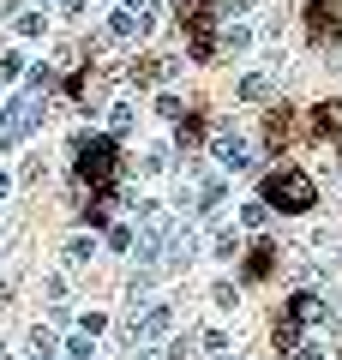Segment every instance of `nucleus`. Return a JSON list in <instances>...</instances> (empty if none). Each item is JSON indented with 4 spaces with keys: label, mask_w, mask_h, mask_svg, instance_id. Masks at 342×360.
<instances>
[{
    "label": "nucleus",
    "mask_w": 342,
    "mask_h": 360,
    "mask_svg": "<svg viewBox=\"0 0 342 360\" xmlns=\"http://www.w3.org/2000/svg\"><path fill=\"white\" fill-rule=\"evenodd\" d=\"M90 342H96V336H90V330H78L72 342H66V354H72V360H90Z\"/></svg>",
    "instance_id": "nucleus-24"
},
{
    "label": "nucleus",
    "mask_w": 342,
    "mask_h": 360,
    "mask_svg": "<svg viewBox=\"0 0 342 360\" xmlns=\"http://www.w3.org/2000/svg\"><path fill=\"white\" fill-rule=\"evenodd\" d=\"M6 186H13V174H6V168H0V198H6Z\"/></svg>",
    "instance_id": "nucleus-34"
},
{
    "label": "nucleus",
    "mask_w": 342,
    "mask_h": 360,
    "mask_svg": "<svg viewBox=\"0 0 342 360\" xmlns=\"http://www.w3.org/2000/svg\"><path fill=\"white\" fill-rule=\"evenodd\" d=\"M265 205L270 210H289V217H306V210L318 205V186L306 168H277V174L265 180Z\"/></svg>",
    "instance_id": "nucleus-1"
},
{
    "label": "nucleus",
    "mask_w": 342,
    "mask_h": 360,
    "mask_svg": "<svg viewBox=\"0 0 342 360\" xmlns=\"http://www.w3.org/2000/svg\"><path fill=\"white\" fill-rule=\"evenodd\" d=\"M210 258H241V234H234V229H216V240H210Z\"/></svg>",
    "instance_id": "nucleus-13"
},
{
    "label": "nucleus",
    "mask_w": 342,
    "mask_h": 360,
    "mask_svg": "<svg viewBox=\"0 0 342 360\" xmlns=\"http://www.w3.org/2000/svg\"><path fill=\"white\" fill-rule=\"evenodd\" d=\"M168 330H175V307H168V300H151V307L132 312V324H127L132 342H163Z\"/></svg>",
    "instance_id": "nucleus-3"
},
{
    "label": "nucleus",
    "mask_w": 342,
    "mask_h": 360,
    "mask_svg": "<svg viewBox=\"0 0 342 360\" xmlns=\"http://www.w3.org/2000/svg\"><path fill=\"white\" fill-rule=\"evenodd\" d=\"M90 258H96V240H84V234H78V240H66V264H90Z\"/></svg>",
    "instance_id": "nucleus-15"
},
{
    "label": "nucleus",
    "mask_w": 342,
    "mask_h": 360,
    "mask_svg": "<svg viewBox=\"0 0 342 360\" xmlns=\"http://www.w3.org/2000/svg\"><path fill=\"white\" fill-rule=\"evenodd\" d=\"M30 78V96H49V90H54V72H49V66H37V72H25Z\"/></svg>",
    "instance_id": "nucleus-20"
},
{
    "label": "nucleus",
    "mask_w": 342,
    "mask_h": 360,
    "mask_svg": "<svg viewBox=\"0 0 342 360\" xmlns=\"http://www.w3.org/2000/svg\"><path fill=\"white\" fill-rule=\"evenodd\" d=\"M132 127V103H108V132H127Z\"/></svg>",
    "instance_id": "nucleus-18"
},
{
    "label": "nucleus",
    "mask_w": 342,
    "mask_h": 360,
    "mask_svg": "<svg viewBox=\"0 0 342 360\" xmlns=\"http://www.w3.org/2000/svg\"><path fill=\"white\" fill-rule=\"evenodd\" d=\"M289 360H324V348H312V342H300V348H294Z\"/></svg>",
    "instance_id": "nucleus-31"
},
{
    "label": "nucleus",
    "mask_w": 342,
    "mask_h": 360,
    "mask_svg": "<svg viewBox=\"0 0 342 360\" xmlns=\"http://www.w3.org/2000/svg\"><path fill=\"white\" fill-rule=\"evenodd\" d=\"M168 162H175V150H168V144H151V150L139 156V168H144V174H163Z\"/></svg>",
    "instance_id": "nucleus-12"
},
{
    "label": "nucleus",
    "mask_w": 342,
    "mask_h": 360,
    "mask_svg": "<svg viewBox=\"0 0 342 360\" xmlns=\"http://www.w3.org/2000/svg\"><path fill=\"white\" fill-rule=\"evenodd\" d=\"M72 156H78V180H90V186H114V139H84L78 132L72 139Z\"/></svg>",
    "instance_id": "nucleus-2"
},
{
    "label": "nucleus",
    "mask_w": 342,
    "mask_h": 360,
    "mask_svg": "<svg viewBox=\"0 0 342 360\" xmlns=\"http://www.w3.org/2000/svg\"><path fill=\"white\" fill-rule=\"evenodd\" d=\"M127 360H168V354H163L156 342H132V354H127Z\"/></svg>",
    "instance_id": "nucleus-30"
},
{
    "label": "nucleus",
    "mask_w": 342,
    "mask_h": 360,
    "mask_svg": "<svg viewBox=\"0 0 342 360\" xmlns=\"http://www.w3.org/2000/svg\"><path fill=\"white\" fill-rule=\"evenodd\" d=\"M246 42H253V37H246L241 25H228V30H222V49H228V54H234V49H246Z\"/></svg>",
    "instance_id": "nucleus-27"
},
{
    "label": "nucleus",
    "mask_w": 342,
    "mask_h": 360,
    "mask_svg": "<svg viewBox=\"0 0 342 360\" xmlns=\"http://www.w3.org/2000/svg\"><path fill=\"white\" fill-rule=\"evenodd\" d=\"M30 348H37V360H49V354H54V336L37 324V330H30Z\"/></svg>",
    "instance_id": "nucleus-25"
},
{
    "label": "nucleus",
    "mask_w": 342,
    "mask_h": 360,
    "mask_svg": "<svg viewBox=\"0 0 342 360\" xmlns=\"http://www.w3.org/2000/svg\"><path fill=\"white\" fill-rule=\"evenodd\" d=\"M42 25H49L42 13H18V37H42Z\"/></svg>",
    "instance_id": "nucleus-23"
},
{
    "label": "nucleus",
    "mask_w": 342,
    "mask_h": 360,
    "mask_svg": "<svg viewBox=\"0 0 342 360\" xmlns=\"http://www.w3.org/2000/svg\"><path fill=\"white\" fill-rule=\"evenodd\" d=\"M175 72H180V60H168V54H139L127 78H132V84L144 90V84H168V78H175Z\"/></svg>",
    "instance_id": "nucleus-6"
},
{
    "label": "nucleus",
    "mask_w": 342,
    "mask_h": 360,
    "mask_svg": "<svg viewBox=\"0 0 342 360\" xmlns=\"http://www.w3.org/2000/svg\"><path fill=\"white\" fill-rule=\"evenodd\" d=\"M270 264H277V246H270V240H258L253 252H246V276L258 283V276H270Z\"/></svg>",
    "instance_id": "nucleus-11"
},
{
    "label": "nucleus",
    "mask_w": 342,
    "mask_h": 360,
    "mask_svg": "<svg viewBox=\"0 0 342 360\" xmlns=\"http://www.w3.org/2000/svg\"><path fill=\"white\" fill-rule=\"evenodd\" d=\"M241 96H246V103H265V96H270V78L265 72H246L241 78Z\"/></svg>",
    "instance_id": "nucleus-14"
},
{
    "label": "nucleus",
    "mask_w": 342,
    "mask_h": 360,
    "mask_svg": "<svg viewBox=\"0 0 342 360\" xmlns=\"http://www.w3.org/2000/svg\"><path fill=\"white\" fill-rule=\"evenodd\" d=\"M300 330H306V324L294 319V312H282V319H277V354H294V348H300Z\"/></svg>",
    "instance_id": "nucleus-10"
},
{
    "label": "nucleus",
    "mask_w": 342,
    "mask_h": 360,
    "mask_svg": "<svg viewBox=\"0 0 342 360\" xmlns=\"http://www.w3.org/2000/svg\"><path fill=\"white\" fill-rule=\"evenodd\" d=\"M108 246H114V252H132L139 240H132V229H108Z\"/></svg>",
    "instance_id": "nucleus-29"
},
{
    "label": "nucleus",
    "mask_w": 342,
    "mask_h": 360,
    "mask_svg": "<svg viewBox=\"0 0 342 360\" xmlns=\"http://www.w3.org/2000/svg\"><path fill=\"white\" fill-rule=\"evenodd\" d=\"M318 127H324V132H336V139H342V103H324V108H318Z\"/></svg>",
    "instance_id": "nucleus-19"
},
{
    "label": "nucleus",
    "mask_w": 342,
    "mask_h": 360,
    "mask_svg": "<svg viewBox=\"0 0 342 360\" xmlns=\"http://www.w3.org/2000/svg\"><path fill=\"white\" fill-rule=\"evenodd\" d=\"M198 348H204V360H228V336H222V330H204Z\"/></svg>",
    "instance_id": "nucleus-16"
},
{
    "label": "nucleus",
    "mask_w": 342,
    "mask_h": 360,
    "mask_svg": "<svg viewBox=\"0 0 342 360\" xmlns=\"http://www.w3.org/2000/svg\"><path fill=\"white\" fill-rule=\"evenodd\" d=\"M253 6H258V0H216V13H222V18H241V13H253Z\"/></svg>",
    "instance_id": "nucleus-26"
},
{
    "label": "nucleus",
    "mask_w": 342,
    "mask_h": 360,
    "mask_svg": "<svg viewBox=\"0 0 342 360\" xmlns=\"http://www.w3.org/2000/svg\"><path fill=\"white\" fill-rule=\"evenodd\" d=\"M25 72H30V66H25V54H18V49L0 54V78H25Z\"/></svg>",
    "instance_id": "nucleus-17"
},
{
    "label": "nucleus",
    "mask_w": 342,
    "mask_h": 360,
    "mask_svg": "<svg viewBox=\"0 0 342 360\" xmlns=\"http://www.w3.org/2000/svg\"><path fill=\"white\" fill-rule=\"evenodd\" d=\"M241 222H246V229H265V222H270V205H265V198H258V205H246Z\"/></svg>",
    "instance_id": "nucleus-21"
},
{
    "label": "nucleus",
    "mask_w": 342,
    "mask_h": 360,
    "mask_svg": "<svg viewBox=\"0 0 342 360\" xmlns=\"http://www.w3.org/2000/svg\"><path fill=\"white\" fill-rule=\"evenodd\" d=\"M210 150H216V162H222V168H253V156H246V139H241V132H228V127H216Z\"/></svg>",
    "instance_id": "nucleus-7"
},
{
    "label": "nucleus",
    "mask_w": 342,
    "mask_h": 360,
    "mask_svg": "<svg viewBox=\"0 0 342 360\" xmlns=\"http://www.w3.org/2000/svg\"><path fill=\"white\" fill-rule=\"evenodd\" d=\"M306 30H312V42H336L342 37V6L336 0H312L306 6Z\"/></svg>",
    "instance_id": "nucleus-5"
},
{
    "label": "nucleus",
    "mask_w": 342,
    "mask_h": 360,
    "mask_svg": "<svg viewBox=\"0 0 342 360\" xmlns=\"http://www.w3.org/2000/svg\"><path fill=\"white\" fill-rule=\"evenodd\" d=\"M289 312H294V319H300V324H324V319H330L324 295H312V288H300V295L289 300Z\"/></svg>",
    "instance_id": "nucleus-9"
},
{
    "label": "nucleus",
    "mask_w": 342,
    "mask_h": 360,
    "mask_svg": "<svg viewBox=\"0 0 342 360\" xmlns=\"http://www.w3.org/2000/svg\"><path fill=\"white\" fill-rule=\"evenodd\" d=\"M0 150H6V103H0Z\"/></svg>",
    "instance_id": "nucleus-32"
},
{
    "label": "nucleus",
    "mask_w": 342,
    "mask_h": 360,
    "mask_svg": "<svg viewBox=\"0 0 342 360\" xmlns=\"http://www.w3.org/2000/svg\"><path fill=\"white\" fill-rule=\"evenodd\" d=\"M0 360H6V342H0Z\"/></svg>",
    "instance_id": "nucleus-35"
},
{
    "label": "nucleus",
    "mask_w": 342,
    "mask_h": 360,
    "mask_svg": "<svg viewBox=\"0 0 342 360\" xmlns=\"http://www.w3.org/2000/svg\"><path fill=\"white\" fill-rule=\"evenodd\" d=\"M163 354H168V360H186V354H192V336H168Z\"/></svg>",
    "instance_id": "nucleus-28"
},
{
    "label": "nucleus",
    "mask_w": 342,
    "mask_h": 360,
    "mask_svg": "<svg viewBox=\"0 0 342 360\" xmlns=\"http://www.w3.org/2000/svg\"><path fill=\"white\" fill-rule=\"evenodd\" d=\"M234 300H241V295H234V283H216V288H210V307H222V312H234Z\"/></svg>",
    "instance_id": "nucleus-22"
},
{
    "label": "nucleus",
    "mask_w": 342,
    "mask_h": 360,
    "mask_svg": "<svg viewBox=\"0 0 342 360\" xmlns=\"http://www.w3.org/2000/svg\"><path fill=\"white\" fill-rule=\"evenodd\" d=\"M61 6H66V13H84V0H61Z\"/></svg>",
    "instance_id": "nucleus-33"
},
{
    "label": "nucleus",
    "mask_w": 342,
    "mask_h": 360,
    "mask_svg": "<svg viewBox=\"0 0 342 360\" xmlns=\"http://www.w3.org/2000/svg\"><path fill=\"white\" fill-rule=\"evenodd\" d=\"M37 127H42V108H37V96H13V103H6V150H13L18 139H30Z\"/></svg>",
    "instance_id": "nucleus-4"
},
{
    "label": "nucleus",
    "mask_w": 342,
    "mask_h": 360,
    "mask_svg": "<svg viewBox=\"0 0 342 360\" xmlns=\"http://www.w3.org/2000/svg\"><path fill=\"white\" fill-rule=\"evenodd\" d=\"M151 25H156V13H151V6H127V13H114V18H108V37L132 42V37H144Z\"/></svg>",
    "instance_id": "nucleus-8"
}]
</instances>
